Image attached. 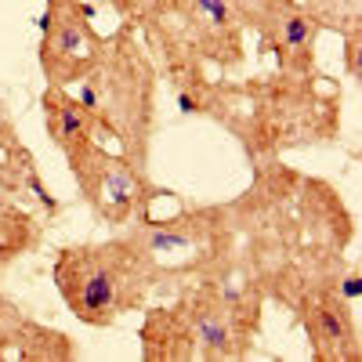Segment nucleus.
Instances as JSON below:
<instances>
[{
    "instance_id": "f257e3e1",
    "label": "nucleus",
    "mask_w": 362,
    "mask_h": 362,
    "mask_svg": "<svg viewBox=\"0 0 362 362\" xmlns=\"http://www.w3.org/2000/svg\"><path fill=\"white\" fill-rule=\"evenodd\" d=\"M250 167V185L225 203L232 261L264 300L293 312L315 290L344 279L355 218L337 185L293 170L283 156Z\"/></svg>"
},
{
    "instance_id": "f03ea898",
    "label": "nucleus",
    "mask_w": 362,
    "mask_h": 362,
    "mask_svg": "<svg viewBox=\"0 0 362 362\" xmlns=\"http://www.w3.org/2000/svg\"><path fill=\"white\" fill-rule=\"evenodd\" d=\"M341 80L272 69L247 80L214 76L199 98V116L228 131L250 163L300 148H326L341 138Z\"/></svg>"
},
{
    "instance_id": "7ed1b4c3",
    "label": "nucleus",
    "mask_w": 362,
    "mask_h": 362,
    "mask_svg": "<svg viewBox=\"0 0 362 362\" xmlns=\"http://www.w3.org/2000/svg\"><path fill=\"white\" fill-rule=\"evenodd\" d=\"M131 22L185 116H199L214 73L225 76L247 62V29L235 0H141Z\"/></svg>"
},
{
    "instance_id": "20e7f679",
    "label": "nucleus",
    "mask_w": 362,
    "mask_h": 362,
    "mask_svg": "<svg viewBox=\"0 0 362 362\" xmlns=\"http://www.w3.org/2000/svg\"><path fill=\"white\" fill-rule=\"evenodd\" d=\"M73 95L90 112L98 134L112 138L134 167L148 170L153 141L160 134V73L145 51L134 22H119L105 37V51Z\"/></svg>"
},
{
    "instance_id": "39448f33",
    "label": "nucleus",
    "mask_w": 362,
    "mask_h": 362,
    "mask_svg": "<svg viewBox=\"0 0 362 362\" xmlns=\"http://www.w3.org/2000/svg\"><path fill=\"white\" fill-rule=\"evenodd\" d=\"M51 279L69 315L90 329L116 326L156 293L148 264L124 228L109 239L62 247L54 254Z\"/></svg>"
},
{
    "instance_id": "423d86ee",
    "label": "nucleus",
    "mask_w": 362,
    "mask_h": 362,
    "mask_svg": "<svg viewBox=\"0 0 362 362\" xmlns=\"http://www.w3.org/2000/svg\"><path fill=\"white\" fill-rule=\"evenodd\" d=\"M141 250L156 290H181L199 279H214L235 268L232 221L225 203H181L174 214L156 218L153 206L124 228Z\"/></svg>"
},
{
    "instance_id": "0eeeda50",
    "label": "nucleus",
    "mask_w": 362,
    "mask_h": 362,
    "mask_svg": "<svg viewBox=\"0 0 362 362\" xmlns=\"http://www.w3.org/2000/svg\"><path fill=\"white\" fill-rule=\"evenodd\" d=\"M170 305L189 329L196 362H243L254 355L264 293L239 268L174 290Z\"/></svg>"
},
{
    "instance_id": "6e6552de",
    "label": "nucleus",
    "mask_w": 362,
    "mask_h": 362,
    "mask_svg": "<svg viewBox=\"0 0 362 362\" xmlns=\"http://www.w3.org/2000/svg\"><path fill=\"white\" fill-rule=\"evenodd\" d=\"M66 167L76 181L83 206L90 210V218L116 232L127 228L138 214H145L156 199L170 196L148 177V170L134 167L119 148L112 153L102 141H90L80 153L66 156Z\"/></svg>"
},
{
    "instance_id": "1a4fd4ad",
    "label": "nucleus",
    "mask_w": 362,
    "mask_h": 362,
    "mask_svg": "<svg viewBox=\"0 0 362 362\" xmlns=\"http://www.w3.org/2000/svg\"><path fill=\"white\" fill-rule=\"evenodd\" d=\"M105 51V37L95 25V11L87 0H44L40 18V73L47 83L73 87L83 80Z\"/></svg>"
},
{
    "instance_id": "9d476101",
    "label": "nucleus",
    "mask_w": 362,
    "mask_h": 362,
    "mask_svg": "<svg viewBox=\"0 0 362 362\" xmlns=\"http://www.w3.org/2000/svg\"><path fill=\"white\" fill-rule=\"evenodd\" d=\"M243 29L254 33L257 54H268L276 69L312 73L319 58L322 25L305 0H250L243 8Z\"/></svg>"
},
{
    "instance_id": "9b49d317",
    "label": "nucleus",
    "mask_w": 362,
    "mask_h": 362,
    "mask_svg": "<svg viewBox=\"0 0 362 362\" xmlns=\"http://www.w3.org/2000/svg\"><path fill=\"white\" fill-rule=\"evenodd\" d=\"M293 322L305 329L312 362H358L362 337L355 319V300L337 286L315 290L293 308Z\"/></svg>"
},
{
    "instance_id": "f8f14e48",
    "label": "nucleus",
    "mask_w": 362,
    "mask_h": 362,
    "mask_svg": "<svg viewBox=\"0 0 362 362\" xmlns=\"http://www.w3.org/2000/svg\"><path fill=\"white\" fill-rule=\"evenodd\" d=\"M0 199H15L22 206H33L37 214L54 218L62 203H58L47 189V181L40 174V163L18 134V124L8 109V102L0 98Z\"/></svg>"
},
{
    "instance_id": "ddd939ff",
    "label": "nucleus",
    "mask_w": 362,
    "mask_h": 362,
    "mask_svg": "<svg viewBox=\"0 0 362 362\" xmlns=\"http://www.w3.org/2000/svg\"><path fill=\"white\" fill-rule=\"evenodd\" d=\"M73 358H80V344L69 334L25 315L0 290V362H73Z\"/></svg>"
},
{
    "instance_id": "4468645a",
    "label": "nucleus",
    "mask_w": 362,
    "mask_h": 362,
    "mask_svg": "<svg viewBox=\"0 0 362 362\" xmlns=\"http://www.w3.org/2000/svg\"><path fill=\"white\" fill-rule=\"evenodd\" d=\"M40 112H44V131L62 156H73L83 145L98 141L95 119H90V112L80 105V98L69 87L47 83L44 95H40Z\"/></svg>"
},
{
    "instance_id": "2eb2a0df",
    "label": "nucleus",
    "mask_w": 362,
    "mask_h": 362,
    "mask_svg": "<svg viewBox=\"0 0 362 362\" xmlns=\"http://www.w3.org/2000/svg\"><path fill=\"white\" fill-rule=\"evenodd\" d=\"M138 351L145 362H196L189 329L174 312V305L145 308L138 326Z\"/></svg>"
},
{
    "instance_id": "dca6fc26",
    "label": "nucleus",
    "mask_w": 362,
    "mask_h": 362,
    "mask_svg": "<svg viewBox=\"0 0 362 362\" xmlns=\"http://www.w3.org/2000/svg\"><path fill=\"white\" fill-rule=\"evenodd\" d=\"M44 243V214L15 199H0V272L18 264Z\"/></svg>"
},
{
    "instance_id": "f3484780",
    "label": "nucleus",
    "mask_w": 362,
    "mask_h": 362,
    "mask_svg": "<svg viewBox=\"0 0 362 362\" xmlns=\"http://www.w3.org/2000/svg\"><path fill=\"white\" fill-rule=\"evenodd\" d=\"M305 8L315 15L322 33H355L362 29V0H305Z\"/></svg>"
},
{
    "instance_id": "a211bd4d",
    "label": "nucleus",
    "mask_w": 362,
    "mask_h": 362,
    "mask_svg": "<svg viewBox=\"0 0 362 362\" xmlns=\"http://www.w3.org/2000/svg\"><path fill=\"white\" fill-rule=\"evenodd\" d=\"M344 76L348 80H358V44H362V29L355 33H344Z\"/></svg>"
},
{
    "instance_id": "6ab92c4d",
    "label": "nucleus",
    "mask_w": 362,
    "mask_h": 362,
    "mask_svg": "<svg viewBox=\"0 0 362 362\" xmlns=\"http://www.w3.org/2000/svg\"><path fill=\"white\" fill-rule=\"evenodd\" d=\"M102 4L119 18V22H131L134 18V11H138V4H141V0H102Z\"/></svg>"
}]
</instances>
